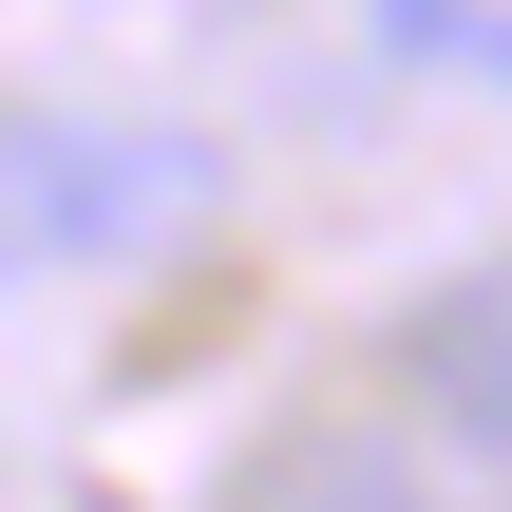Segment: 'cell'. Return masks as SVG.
I'll use <instances>...</instances> for the list:
<instances>
[{
  "label": "cell",
  "instance_id": "obj_3",
  "mask_svg": "<svg viewBox=\"0 0 512 512\" xmlns=\"http://www.w3.org/2000/svg\"><path fill=\"white\" fill-rule=\"evenodd\" d=\"M228 512H456V494H437L418 456H361V437H304L285 475H247Z\"/></svg>",
  "mask_w": 512,
  "mask_h": 512
},
{
  "label": "cell",
  "instance_id": "obj_2",
  "mask_svg": "<svg viewBox=\"0 0 512 512\" xmlns=\"http://www.w3.org/2000/svg\"><path fill=\"white\" fill-rule=\"evenodd\" d=\"M380 361H399V418L512 494V266L437 285V304H399V342H380Z\"/></svg>",
  "mask_w": 512,
  "mask_h": 512
},
{
  "label": "cell",
  "instance_id": "obj_1",
  "mask_svg": "<svg viewBox=\"0 0 512 512\" xmlns=\"http://www.w3.org/2000/svg\"><path fill=\"white\" fill-rule=\"evenodd\" d=\"M190 209H209V152H190V133L0 114V266H114V247H171Z\"/></svg>",
  "mask_w": 512,
  "mask_h": 512
}]
</instances>
